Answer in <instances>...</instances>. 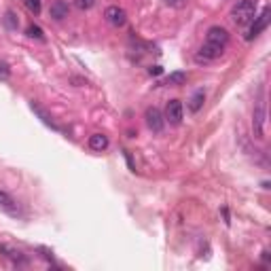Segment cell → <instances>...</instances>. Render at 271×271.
Returning <instances> with one entry per match:
<instances>
[{
  "mask_svg": "<svg viewBox=\"0 0 271 271\" xmlns=\"http://www.w3.org/2000/svg\"><path fill=\"white\" fill-rule=\"evenodd\" d=\"M229 45V32L222 26H212L206 34V43L197 53V62H212L225 53Z\"/></svg>",
  "mask_w": 271,
  "mask_h": 271,
  "instance_id": "cell-1",
  "label": "cell"
},
{
  "mask_svg": "<svg viewBox=\"0 0 271 271\" xmlns=\"http://www.w3.org/2000/svg\"><path fill=\"white\" fill-rule=\"evenodd\" d=\"M256 7H258V0H238L235 7L231 9V19L238 26H248L256 17Z\"/></svg>",
  "mask_w": 271,
  "mask_h": 271,
  "instance_id": "cell-2",
  "label": "cell"
},
{
  "mask_svg": "<svg viewBox=\"0 0 271 271\" xmlns=\"http://www.w3.org/2000/svg\"><path fill=\"white\" fill-rule=\"evenodd\" d=\"M265 121H267V106H265V98H263V91H261V100L256 102L254 112H252L254 138H265Z\"/></svg>",
  "mask_w": 271,
  "mask_h": 271,
  "instance_id": "cell-3",
  "label": "cell"
},
{
  "mask_svg": "<svg viewBox=\"0 0 271 271\" xmlns=\"http://www.w3.org/2000/svg\"><path fill=\"white\" fill-rule=\"evenodd\" d=\"M144 121H146V127L150 129L152 134H161L163 125H166V119H163V114H161V110L157 108V106H150V108H146Z\"/></svg>",
  "mask_w": 271,
  "mask_h": 271,
  "instance_id": "cell-4",
  "label": "cell"
},
{
  "mask_svg": "<svg viewBox=\"0 0 271 271\" xmlns=\"http://www.w3.org/2000/svg\"><path fill=\"white\" fill-rule=\"evenodd\" d=\"M269 15H271V9L265 7V9H263V13L252 19L254 23H252V28L248 30V34H246V41H252V38L258 36V34H263V32H265V28L269 26Z\"/></svg>",
  "mask_w": 271,
  "mask_h": 271,
  "instance_id": "cell-5",
  "label": "cell"
},
{
  "mask_svg": "<svg viewBox=\"0 0 271 271\" xmlns=\"http://www.w3.org/2000/svg\"><path fill=\"white\" fill-rule=\"evenodd\" d=\"M184 117V108L180 100H170L166 106V121H170L172 125H180Z\"/></svg>",
  "mask_w": 271,
  "mask_h": 271,
  "instance_id": "cell-6",
  "label": "cell"
},
{
  "mask_svg": "<svg viewBox=\"0 0 271 271\" xmlns=\"http://www.w3.org/2000/svg\"><path fill=\"white\" fill-rule=\"evenodd\" d=\"M104 17H106V21H108L110 26H114V28L123 26V23L127 21V13H125L121 7H114V5L104 11Z\"/></svg>",
  "mask_w": 271,
  "mask_h": 271,
  "instance_id": "cell-7",
  "label": "cell"
},
{
  "mask_svg": "<svg viewBox=\"0 0 271 271\" xmlns=\"http://www.w3.org/2000/svg\"><path fill=\"white\" fill-rule=\"evenodd\" d=\"M30 108H32V112L36 114V117H38V119H41V121H43L47 127H51L53 132H64V129H62L60 125H57V123L53 121V117H51L49 112H47V110L43 108V106H38L36 102H30Z\"/></svg>",
  "mask_w": 271,
  "mask_h": 271,
  "instance_id": "cell-8",
  "label": "cell"
},
{
  "mask_svg": "<svg viewBox=\"0 0 271 271\" xmlns=\"http://www.w3.org/2000/svg\"><path fill=\"white\" fill-rule=\"evenodd\" d=\"M49 17L55 19V21H62L64 17H68V5L64 3V0H55V3H51Z\"/></svg>",
  "mask_w": 271,
  "mask_h": 271,
  "instance_id": "cell-9",
  "label": "cell"
},
{
  "mask_svg": "<svg viewBox=\"0 0 271 271\" xmlns=\"http://www.w3.org/2000/svg\"><path fill=\"white\" fill-rule=\"evenodd\" d=\"M87 144H89L91 150L102 152V150L108 148V136H104V134H93V136H89Z\"/></svg>",
  "mask_w": 271,
  "mask_h": 271,
  "instance_id": "cell-10",
  "label": "cell"
},
{
  "mask_svg": "<svg viewBox=\"0 0 271 271\" xmlns=\"http://www.w3.org/2000/svg\"><path fill=\"white\" fill-rule=\"evenodd\" d=\"M204 102H206V91L204 89H197L193 96H191V100H188V110H191V112H199V110H202V106H204Z\"/></svg>",
  "mask_w": 271,
  "mask_h": 271,
  "instance_id": "cell-11",
  "label": "cell"
},
{
  "mask_svg": "<svg viewBox=\"0 0 271 271\" xmlns=\"http://www.w3.org/2000/svg\"><path fill=\"white\" fill-rule=\"evenodd\" d=\"M0 208L7 210L9 214H17V208H15L13 197H11L9 193H5V191H0Z\"/></svg>",
  "mask_w": 271,
  "mask_h": 271,
  "instance_id": "cell-12",
  "label": "cell"
},
{
  "mask_svg": "<svg viewBox=\"0 0 271 271\" xmlns=\"http://www.w3.org/2000/svg\"><path fill=\"white\" fill-rule=\"evenodd\" d=\"M188 74L182 72V70H178V72H172L168 79H166V85H172V87H178V85H184L186 83Z\"/></svg>",
  "mask_w": 271,
  "mask_h": 271,
  "instance_id": "cell-13",
  "label": "cell"
},
{
  "mask_svg": "<svg viewBox=\"0 0 271 271\" xmlns=\"http://www.w3.org/2000/svg\"><path fill=\"white\" fill-rule=\"evenodd\" d=\"M28 36L30 38H36V41H45V34H43V30H41V26H36V23H30L28 26Z\"/></svg>",
  "mask_w": 271,
  "mask_h": 271,
  "instance_id": "cell-14",
  "label": "cell"
},
{
  "mask_svg": "<svg viewBox=\"0 0 271 271\" xmlns=\"http://www.w3.org/2000/svg\"><path fill=\"white\" fill-rule=\"evenodd\" d=\"M5 23H7V28H9V30H17L19 19H17V15L13 13V11H7V15H5Z\"/></svg>",
  "mask_w": 271,
  "mask_h": 271,
  "instance_id": "cell-15",
  "label": "cell"
},
{
  "mask_svg": "<svg viewBox=\"0 0 271 271\" xmlns=\"http://www.w3.org/2000/svg\"><path fill=\"white\" fill-rule=\"evenodd\" d=\"M26 7L30 9V13H34V15L41 13V0H26Z\"/></svg>",
  "mask_w": 271,
  "mask_h": 271,
  "instance_id": "cell-16",
  "label": "cell"
},
{
  "mask_svg": "<svg viewBox=\"0 0 271 271\" xmlns=\"http://www.w3.org/2000/svg\"><path fill=\"white\" fill-rule=\"evenodd\" d=\"M11 79V68L7 62H0V81H9Z\"/></svg>",
  "mask_w": 271,
  "mask_h": 271,
  "instance_id": "cell-17",
  "label": "cell"
},
{
  "mask_svg": "<svg viewBox=\"0 0 271 271\" xmlns=\"http://www.w3.org/2000/svg\"><path fill=\"white\" fill-rule=\"evenodd\" d=\"M74 5H76L81 11H87V9H91L93 5H96V0H74Z\"/></svg>",
  "mask_w": 271,
  "mask_h": 271,
  "instance_id": "cell-18",
  "label": "cell"
},
{
  "mask_svg": "<svg viewBox=\"0 0 271 271\" xmlns=\"http://www.w3.org/2000/svg\"><path fill=\"white\" fill-rule=\"evenodd\" d=\"M166 5H170V7H176V9H180V7H184V0H166Z\"/></svg>",
  "mask_w": 271,
  "mask_h": 271,
  "instance_id": "cell-19",
  "label": "cell"
},
{
  "mask_svg": "<svg viewBox=\"0 0 271 271\" xmlns=\"http://www.w3.org/2000/svg\"><path fill=\"white\" fill-rule=\"evenodd\" d=\"M148 72H150V74H159V72H161V68H159V66H155V68H150Z\"/></svg>",
  "mask_w": 271,
  "mask_h": 271,
  "instance_id": "cell-20",
  "label": "cell"
}]
</instances>
